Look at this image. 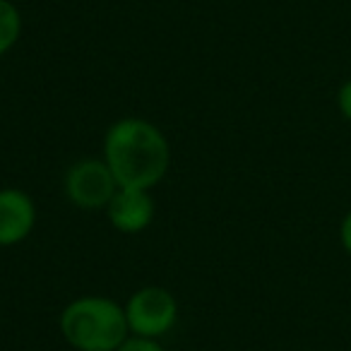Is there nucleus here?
<instances>
[{
  "label": "nucleus",
  "instance_id": "10",
  "mask_svg": "<svg viewBox=\"0 0 351 351\" xmlns=\"http://www.w3.org/2000/svg\"><path fill=\"white\" fill-rule=\"evenodd\" d=\"M339 241H341V248L346 250V255L351 258V210L344 215L339 226Z\"/></svg>",
  "mask_w": 351,
  "mask_h": 351
},
{
  "label": "nucleus",
  "instance_id": "4",
  "mask_svg": "<svg viewBox=\"0 0 351 351\" xmlns=\"http://www.w3.org/2000/svg\"><path fill=\"white\" fill-rule=\"evenodd\" d=\"M118 183L104 159H80L65 173V195L80 210H106Z\"/></svg>",
  "mask_w": 351,
  "mask_h": 351
},
{
  "label": "nucleus",
  "instance_id": "8",
  "mask_svg": "<svg viewBox=\"0 0 351 351\" xmlns=\"http://www.w3.org/2000/svg\"><path fill=\"white\" fill-rule=\"evenodd\" d=\"M116 351H166L156 339H145V337H128Z\"/></svg>",
  "mask_w": 351,
  "mask_h": 351
},
{
  "label": "nucleus",
  "instance_id": "7",
  "mask_svg": "<svg viewBox=\"0 0 351 351\" xmlns=\"http://www.w3.org/2000/svg\"><path fill=\"white\" fill-rule=\"evenodd\" d=\"M20 34L22 15L17 5L10 0H0V56H5L20 41Z\"/></svg>",
  "mask_w": 351,
  "mask_h": 351
},
{
  "label": "nucleus",
  "instance_id": "2",
  "mask_svg": "<svg viewBox=\"0 0 351 351\" xmlns=\"http://www.w3.org/2000/svg\"><path fill=\"white\" fill-rule=\"evenodd\" d=\"M60 332L77 351H116L130 337L125 311L106 296H80L60 313Z\"/></svg>",
  "mask_w": 351,
  "mask_h": 351
},
{
  "label": "nucleus",
  "instance_id": "3",
  "mask_svg": "<svg viewBox=\"0 0 351 351\" xmlns=\"http://www.w3.org/2000/svg\"><path fill=\"white\" fill-rule=\"evenodd\" d=\"M128 330L132 337L159 339L173 330L178 320V303L173 293L164 287H142L123 306Z\"/></svg>",
  "mask_w": 351,
  "mask_h": 351
},
{
  "label": "nucleus",
  "instance_id": "5",
  "mask_svg": "<svg viewBox=\"0 0 351 351\" xmlns=\"http://www.w3.org/2000/svg\"><path fill=\"white\" fill-rule=\"evenodd\" d=\"M36 226V205L32 195L20 188H3L0 191V245H17Z\"/></svg>",
  "mask_w": 351,
  "mask_h": 351
},
{
  "label": "nucleus",
  "instance_id": "1",
  "mask_svg": "<svg viewBox=\"0 0 351 351\" xmlns=\"http://www.w3.org/2000/svg\"><path fill=\"white\" fill-rule=\"evenodd\" d=\"M104 161L118 188L152 191L171 166V145L154 123L145 118H121L104 137Z\"/></svg>",
  "mask_w": 351,
  "mask_h": 351
},
{
  "label": "nucleus",
  "instance_id": "6",
  "mask_svg": "<svg viewBox=\"0 0 351 351\" xmlns=\"http://www.w3.org/2000/svg\"><path fill=\"white\" fill-rule=\"evenodd\" d=\"M106 217L121 234H140L154 219V200L149 191L118 188L106 205Z\"/></svg>",
  "mask_w": 351,
  "mask_h": 351
},
{
  "label": "nucleus",
  "instance_id": "9",
  "mask_svg": "<svg viewBox=\"0 0 351 351\" xmlns=\"http://www.w3.org/2000/svg\"><path fill=\"white\" fill-rule=\"evenodd\" d=\"M337 108L351 123V80H346L339 87V92H337Z\"/></svg>",
  "mask_w": 351,
  "mask_h": 351
}]
</instances>
